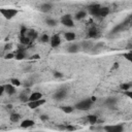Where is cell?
Returning a JSON list of instances; mask_svg holds the SVG:
<instances>
[{
  "instance_id": "obj_41",
  "label": "cell",
  "mask_w": 132,
  "mask_h": 132,
  "mask_svg": "<svg viewBox=\"0 0 132 132\" xmlns=\"http://www.w3.org/2000/svg\"><path fill=\"white\" fill-rule=\"evenodd\" d=\"M90 99H91V101H92V102H95V101H96V97H95V96H92Z\"/></svg>"
},
{
  "instance_id": "obj_15",
  "label": "cell",
  "mask_w": 132,
  "mask_h": 132,
  "mask_svg": "<svg viewBox=\"0 0 132 132\" xmlns=\"http://www.w3.org/2000/svg\"><path fill=\"white\" fill-rule=\"evenodd\" d=\"M81 46H82V48H84L85 51H90V50L93 48V46H94V42H93V41L86 40V41H84V42L81 43Z\"/></svg>"
},
{
  "instance_id": "obj_28",
  "label": "cell",
  "mask_w": 132,
  "mask_h": 132,
  "mask_svg": "<svg viewBox=\"0 0 132 132\" xmlns=\"http://www.w3.org/2000/svg\"><path fill=\"white\" fill-rule=\"evenodd\" d=\"M120 88H121V90H123V91H129L130 88H131V84H130V82H124V84H121Z\"/></svg>"
},
{
  "instance_id": "obj_25",
  "label": "cell",
  "mask_w": 132,
  "mask_h": 132,
  "mask_svg": "<svg viewBox=\"0 0 132 132\" xmlns=\"http://www.w3.org/2000/svg\"><path fill=\"white\" fill-rule=\"evenodd\" d=\"M20 118H21V116L18 114V113H11L10 117H9V119H10V121H11L12 123L19 122V121H20Z\"/></svg>"
},
{
  "instance_id": "obj_11",
  "label": "cell",
  "mask_w": 132,
  "mask_h": 132,
  "mask_svg": "<svg viewBox=\"0 0 132 132\" xmlns=\"http://www.w3.org/2000/svg\"><path fill=\"white\" fill-rule=\"evenodd\" d=\"M26 36L32 41V40H35L37 37H38V33L35 31V30H28L27 31V33H26Z\"/></svg>"
},
{
  "instance_id": "obj_40",
  "label": "cell",
  "mask_w": 132,
  "mask_h": 132,
  "mask_svg": "<svg viewBox=\"0 0 132 132\" xmlns=\"http://www.w3.org/2000/svg\"><path fill=\"white\" fill-rule=\"evenodd\" d=\"M3 93H4V86H0V96H2Z\"/></svg>"
},
{
  "instance_id": "obj_8",
  "label": "cell",
  "mask_w": 132,
  "mask_h": 132,
  "mask_svg": "<svg viewBox=\"0 0 132 132\" xmlns=\"http://www.w3.org/2000/svg\"><path fill=\"white\" fill-rule=\"evenodd\" d=\"M129 23H130V18H129V19H127L125 22H123V23H121V24L117 25V26L112 29V33H118V32H120V31H123V30L125 29V27H126Z\"/></svg>"
},
{
  "instance_id": "obj_4",
  "label": "cell",
  "mask_w": 132,
  "mask_h": 132,
  "mask_svg": "<svg viewBox=\"0 0 132 132\" xmlns=\"http://www.w3.org/2000/svg\"><path fill=\"white\" fill-rule=\"evenodd\" d=\"M61 23H62L64 26L69 27V28H71V27H73V26H74V23H73L72 16H71L70 14H65V15H63V16L61 18Z\"/></svg>"
},
{
  "instance_id": "obj_36",
  "label": "cell",
  "mask_w": 132,
  "mask_h": 132,
  "mask_svg": "<svg viewBox=\"0 0 132 132\" xmlns=\"http://www.w3.org/2000/svg\"><path fill=\"white\" fill-rule=\"evenodd\" d=\"M12 58H14V55H13V54H11V53H9V54L5 55V59H12Z\"/></svg>"
},
{
  "instance_id": "obj_38",
  "label": "cell",
  "mask_w": 132,
  "mask_h": 132,
  "mask_svg": "<svg viewBox=\"0 0 132 132\" xmlns=\"http://www.w3.org/2000/svg\"><path fill=\"white\" fill-rule=\"evenodd\" d=\"M39 58H40V56H39V55H37V54H36V55H33V56H31V57H30V59H32V60H38Z\"/></svg>"
},
{
  "instance_id": "obj_35",
  "label": "cell",
  "mask_w": 132,
  "mask_h": 132,
  "mask_svg": "<svg viewBox=\"0 0 132 132\" xmlns=\"http://www.w3.org/2000/svg\"><path fill=\"white\" fill-rule=\"evenodd\" d=\"M124 94L126 95V96H128L129 98H132V92L129 90V91H124Z\"/></svg>"
},
{
  "instance_id": "obj_33",
  "label": "cell",
  "mask_w": 132,
  "mask_h": 132,
  "mask_svg": "<svg viewBox=\"0 0 132 132\" xmlns=\"http://www.w3.org/2000/svg\"><path fill=\"white\" fill-rule=\"evenodd\" d=\"M11 47H12V44H11V43H6V44L4 45V50H5V51H10Z\"/></svg>"
},
{
  "instance_id": "obj_37",
  "label": "cell",
  "mask_w": 132,
  "mask_h": 132,
  "mask_svg": "<svg viewBox=\"0 0 132 132\" xmlns=\"http://www.w3.org/2000/svg\"><path fill=\"white\" fill-rule=\"evenodd\" d=\"M124 57H125L127 60H129V61H130V60H131V52H129L128 54H125V55H124Z\"/></svg>"
},
{
  "instance_id": "obj_29",
  "label": "cell",
  "mask_w": 132,
  "mask_h": 132,
  "mask_svg": "<svg viewBox=\"0 0 132 132\" xmlns=\"http://www.w3.org/2000/svg\"><path fill=\"white\" fill-rule=\"evenodd\" d=\"M61 109H62L65 113H71V112L73 111V107H72V106H69V105H67V106H62Z\"/></svg>"
},
{
  "instance_id": "obj_30",
  "label": "cell",
  "mask_w": 132,
  "mask_h": 132,
  "mask_svg": "<svg viewBox=\"0 0 132 132\" xmlns=\"http://www.w3.org/2000/svg\"><path fill=\"white\" fill-rule=\"evenodd\" d=\"M10 85H12L13 87H19V86H21V81L18 78H11L10 79Z\"/></svg>"
},
{
  "instance_id": "obj_6",
  "label": "cell",
  "mask_w": 132,
  "mask_h": 132,
  "mask_svg": "<svg viewBox=\"0 0 132 132\" xmlns=\"http://www.w3.org/2000/svg\"><path fill=\"white\" fill-rule=\"evenodd\" d=\"M100 5L99 4H91L89 7H88V10L90 12V14H92L93 16H98V13H99V9H100Z\"/></svg>"
},
{
  "instance_id": "obj_1",
  "label": "cell",
  "mask_w": 132,
  "mask_h": 132,
  "mask_svg": "<svg viewBox=\"0 0 132 132\" xmlns=\"http://www.w3.org/2000/svg\"><path fill=\"white\" fill-rule=\"evenodd\" d=\"M92 104H93V102L91 101V99L87 98V99H84V100L79 101L78 103H76L74 107L76 109H78V110H88V109H90Z\"/></svg>"
},
{
  "instance_id": "obj_26",
  "label": "cell",
  "mask_w": 132,
  "mask_h": 132,
  "mask_svg": "<svg viewBox=\"0 0 132 132\" xmlns=\"http://www.w3.org/2000/svg\"><path fill=\"white\" fill-rule=\"evenodd\" d=\"M20 41H21V43L24 44V45H27V44H29V43L31 42V40H30L27 36H21V37H20Z\"/></svg>"
},
{
  "instance_id": "obj_22",
  "label": "cell",
  "mask_w": 132,
  "mask_h": 132,
  "mask_svg": "<svg viewBox=\"0 0 132 132\" xmlns=\"http://www.w3.org/2000/svg\"><path fill=\"white\" fill-rule=\"evenodd\" d=\"M65 38L68 41H72V40L75 39V34L73 32H66L65 33Z\"/></svg>"
},
{
  "instance_id": "obj_10",
  "label": "cell",
  "mask_w": 132,
  "mask_h": 132,
  "mask_svg": "<svg viewBox=\"0 0 132 132\" xmlns=\"http://www.w3.org/2000/svg\"><path fill=\"white\" fill-rule=\"evenodd\" d=\"M52 8H53V4L52 3H43V4L40 5L39 10L42 11V12H48V11L52 10Z\"/></svg>"
},
{
  "instance_id": "obj_14",
  "label": "cell",
  "mask_w": 132,
  "mask_h": 132,
  "mask_svg": "<svg viewBox=\"0 0 132 132\" xmlns=\"http://www.w3.org/2000/svg\"><path fill=\"white\" fill-rule=\"evenodd\" d=\"M4 92H6L8 95H13L15 93V88L12 85H10V84L5 85L4 86Z\"/></svg>"
},
{
  "instance_id": "obj_17",
  "label": "cell",
  "mask_w": 132,
  "mask_h": 132,
  "mask_svg": "<svg viewBox=\"0 0 132 132\" xmlns=\"http://www.w3.org/2000/svg\"><path fill=\"white\" fill-rule=\"evenodd\" d=\"M34 125V121H32V120H24L22 123H21V127L22 128H30V127H32Z\"/></svg>"
},
{
  "instance_id": "obj_16",
  "label": "cell",
  "mask_w": 132,
  "mask_h": 132,
  "mask_svg": "<svg viewBox=\"0 0 132 132\" xmlns=\"http://www.w3.org/2000/svg\"><path fill=\"white\" fill-rule=\"evenodd\" d=\"M109 13V8L108 7H100L99 9V13L97 18H104Z\"/></svg>"
},
{
  "instance_id": "obj_43",
  "label": "cell",
  "mask_w": 132,
  "mask_h": 132,
  "mask_svg": "<svg viewBox=\"0 0 132 132\" xmlns=\"http://www.w3.org/2000/svg\"><path fill=\"white\" fill-rule=\"evenodd\" d=\"M6 107H7V108H11V107H12V105H11V104H8Z\"/></svg>"
},
{
  "instance_id": "obj_32",
  "label": "cell",
  "mask_w": 132,
  "mask_h": 132,
  "mask_svg": "<svg viewBox=\"0 0 132 132\" xmlns=\"http://www.w3.org/2000/svg\"><path fill=\"white\" fill-rule=\"evenodd\" d=\"M27 29H26V27H24V26H22L21 27V36H26V33H27Z\"/></svg>"
},
{
  "instance_id": "obj_27",
  "label": "cell",
  "mask_w": 132,
  "mask_h": 132,
  "mask_svg": "<svg viewBox=\"0 0 132 132\" xmlns=\"http://www.w3.org/2000/svg\"><path fill=\"white\" fill-rule=\"evenodd\" d=\"M14 58H15L16 60H22V59H24V58H25V53H24V51H22V50L18 51V53H16V55L14 56Z\"/></svg>"
},
{
  "instance_id": "obj_42",
  "label": "cell",
  "mask_w": 132,
  "mask_h": 132,
  "mask_svg": "<svg viewBox=\"0 0 132 132\" xmlns=\"http://www.w3.org/2000/svg\"><path fill=\"white\" fill-rule=\"evenodd\" d=\"M118 67H119V64L118 63H114L113 64V68H118Z\"/></svg>"
},
{
  "instance_id": "obj_19",
  "label": "cell",
  "mask_w": 132,
  "mask_h": 132,
  "mask_svg": "<svg viewBox=\"0 0 132 132\" xmlns=\"http://www.w3.org/2000/svg\"><path fill=\"white\" fill-rule=\"evenodd\" d=\"M30 90L29 89H27L25 92H22L21 94H20V97H19V99L22 101V102H26V101H29V96L27 95V93L29 92Z\"/></svg>"
},
{
  "instance_id": "obj_9",
  "label": "cell",
  "mask_w": 132,
  "mask_h": 132,
  "mask_svg": "<svg viewBox=\"0 0 132 132\" xmlns=\"http://www.w3.org/2000/svg\"><path fill=\"white\" fill-rule=\"evenodd\" d=\"M44 103H45V99H40V100H37V101H29L28 106L31 109H35V108H38L39 106H41Z\"/></svg>"
},
{
  "instance_id": "obj_20",
  "label": "cell",
  "mask_w": 132,
  "mask_h": 132,
  "mask_svg": "<svg viewBox=\"0 0 132 132\" xmlns=\"http://www.w3.org/2000/svg\"><path fill=\"white\" fill-rule=\"evenodd\" d=\"M116 103H117V98H114V97H109L105 100V104L109 107H112Z\"/></svg>"
},
{
  "instance_id": "obj_24",
  "label": "cell",
  "mask_w": 132,
  "mask_h": 132,
  "mask_svg": "<svg viewBox=\"0 0 132 132\" xmlns=\"http://www.w3.org/2000/svg\"><path fill=\"white\" fill-rule=\"evenodd\" d=\"M87 120H88L89 124L94 125V124L97 122V117H96V116H94V114H90V116H88V117H87Z\"/></svg>"
},
{
  "instance_id": "obj_34",
  "label": "cell",
  "mask_w": 132,
  "mask_h": 132,
  "mask_svg": "<svg viewBox=\"0 0 132 132\" xmlns=\"http://www.w3.org/2000/svg\"><path fill=\"white\" fill-rule=\"evenodd\" d=\"M54 76L55 77H63V74L61 73V72H58V71H56V72H54Z\"/></svg>"
},
{
  "instance_id": "obj_23",
  "label": "cell",
  "mask_w": 132,
  "mask_h": 132,
  "mask_svg": "<svg viewBox=\"0 0 132 132\" xmlns=\"http://www.w3.org/2000/svg\"><path fill=\"white\" fill-rule=\"evenodd\" d=\"M45 23H46V25H48L51 27H55L57 25V21L52 19V18H46L45 19Z\"/></svg>"
},
{
  "instance_id": "obj_5",
  "label": "cell",
  "mask_w": 132,
  "mask_h": 132,
  "mask_svg": "<svg viewBox=\"0 0 132 132\" xmlns=\"http://www.w3.org/2000/svg\"><path fill=\"white\" fill-rule=\"evenodd\" d=\"M66 95H67V90H66L65 88H61V89H59V90L54 94V99L60 101V100H63Z\"/></svg>"
},
{
  "instance_id": "obj_18",
  "label": "cell",
  "mask_w": 132,
  "mask_h": 132,
  "mask_svg": "<svg viewBox=\"0 0 132 132\" xmlns=\"http://www.w3.org/2000/svg\"><path fill=\"white\" fill-rule=\"evenodd\" d=\"M67 51H68V53L74 54V53H77V52L79 51V47H78V45H77L76 43H72V44H70V45L68 46Z\"/></svg>"
},
{
  "instance_id": "obj_13",
  "label": "cell",
  "mask_w": 132,
  "mask_h": 132,
  "mask_svg": "<svg viewBox=\"0 0 132 132\" xmlns=\"http://www.w3.org/2000/svg\"><path fill=\"white\" fill-rule=\"evenodd\" d=\"M88 36H89L90 38H96V37L98 36V30H97V28H96L95 26H93V27H91V28L89 29V31H88Z\"/></svg>"
},
{
  "instance_id": "obj_39",
  "label": "cell",
  "mask_w": 132,
  "mask_h": 132,
  "mask_svg": "<svg viewBox=\"0 0 132 132\" xmlns=\"http://www.w3.org/2000/svg\"><path fill=\"white\" fill-rule=\"evenodd\" d=\"M40 120L41 121H46V120H48V117L46 114H41L40 116Z\"/></svg>"
},
{
  "instance_id": "obj_21",
  "label": "cell",
  "mask_w": 132,
  "mask_h": 132,
  "mask_svg": "<svg viewBox=\"0 0 132 132\" xmlns=\"http://www.w3.org/2000/svg\"><path fill=\"white\" fill-rule=\"evenodd\" d=\"M86 15H87V12H86L85 10H79V11H77V12L75 13L74 19H75V20H77V21H79V20L84 19Z\"/></svg>"
},
{
  "instance_id": "obj_31",
  "label": "cell",
  "mask_w": 132,
  "mask_h": 132,
  "mask_svg": "<svg viewBox=\"0 0 132 132\" xmlns=\"http://www.w3.org/2000/svg\"><path fill=\"white\" fill-rule=\"evenodd\" d=\"M48 41H50V37L47 36V34H43V35L40 37V42L46 43V42H48Z\"/></svg>"
},
{
  "instance_id": "obj_3",
  "label": "cell",
  "mask_w": 132,
  "mask_h": 132,
  "mask_svg": "<svg viewBox=\"0 0 132 132\" xmlns=\"http://www.w3.org/2000/svg\"><path fill=\"white\" fill-rule=\"evenodd\" d=\"M103 129L105 132H123L124 131L123 125H107V126H104Z\"/></svg>"
},
{
  "instance_id": "obj_12",
  "label": "cell",
  "mask_w": 132,
  "mask_h": 132,
  "mask_svg": "<svg viewBox=\"0 0 132 132\" xmlns=\"http://www.w3.org/2000/svg\"><path fill=\"white\" fill-rule=\"evenodd\" d=\"M42 99V94L39 92H33L30 96H29V101H37Z\"/></svg>"
},
{
  "instance_id": "obj_7",
  "label": "cell",
  "mask_w": 132,
  "mask_h": 132,
  "mask_svg": "<svg viewBox=\"0 0 132 132\" xmlns=\"http://www.w3.org/2000/svg\"><path fill=\"white\" fill-rule=\"evenodd\" d=\"M50 42H51V45L52 47H58L60 44H61V38L58 34H54L51 39H50Z\"/></svg>"
},
{
  "instance_id": "obj_2",
  "label": "cell",
  "mask_w": 132,
  "mask_h": 132,
  "mask_svg": "<svg viewBox=\"0 0 132 132\" xmlns=\"http://www.w3.org/2000/svg\"><path fill=\"white\" fill-rule=\"evenodd\" d=\"M0 13L5 19L10 20V19H12L18 13V10L14 9V8H0Z\"/></svg>"
}]
</instances>
